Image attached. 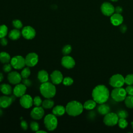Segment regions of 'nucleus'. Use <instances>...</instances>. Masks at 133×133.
Here are the masks:
<instances>
[{
  "label": "nucleus",
  "mask_w": 133,
  "mask_h": 133,
  "mask_svg": "<svg viewBox=\"0 0 133 133\" xmlns=\"http://www.w3.org/2000/svg\"><path fill=\"white\" fill-rule=\"evenodd\" d=\"M92 97L99 104L103 103L109 99L110 93L108 88L104 85H98L92 90Z\"/></svg>",
  "instance_id": "f257e3e1"
},
{
  "label": "nucleus",
  "mask_w": 133,
  "mask_h": 133,
  "mask_svg": "<svg viewBox=\"0 0 133 133\" xmlns=\"http://www.w3.org/2000/svg\"><path fill=\"white\" fill-rule=\"evenodd\" d=\"M84 107L82 104L77 101H72L69 102L65 107L67 114L72 116H76L80 115L83 111Z\"/></svg>",
  "instance_id": "f03ea898"
},
{
  "label": "nucleus",
  "mask_w": 133,
  "mask_h": 133,
  "mask_svg": "<svg viewBox=\"0 0 133 133\" xmlns=\"http://www.w3.org/2000/svg\"><path fill=\"white\" fill-rule=\"evenodd\" d=\"M39 90L42 95L46 98H53L56 93L54 84L48 82L43 83L40 86Z\"/></svg>",
  "instance_id": "7ed1b4c3"
},
{
  "label": "nucleus",
  "mask_w": 133,
  "mask_h": 133,
  "mask_svg": "<svg viewBox=\"0 0 133 133\" xmlns=\"http://www.w3.org/2000/svg\"><path fill=\"white\" fill-rule=\"evenodd\" d=\"M45 126L49 131H53L56 129L58 125V120L54 114H49L47 115L44 120Z\"/></svg>",
  "instance_id": "20e7f679"
},
{
  "label": "nucleus",
  "mask_w": 133,
  "mask_h": 133,
  "mask_svg": "<svg viewBox=\"0 0 133 133\" xmlns=\"http://www.w3.org/2000/svg\"><path fill=\"white\" fill-rule=\"evenodd\" d=\"M127 92L125 89L120 87L114 88L111 93L112 98L116 102H121L125 100Z\"/></svg>",
  "instance_id": "39448f33"
},
{
  "label": "nucleus",
  "mask_w": 133,
  "mask_h": 133,
  "mask_svg": "<svg viewBox=\"0 0 133 133\" xmlns=\"http://www.w3.org/2000/svg\"><path fill=\"white\" fill-rule=\"evenodd\" d=\"M125 83V78L120 74L112 75L109 79V84L113 87H122Z\"/></svg>",
  "instance_id": "423d86ee"
},
{
  "label": "nucleus",
  "mask_w": 133,
  "mask_h": 133,
  "mask_svg": "<svg viewBox=\"0 0 133 133\" xmlns=\"http://www.w3.org/2000/svg\"><path fill=\"white\" fill-rule=\"evenodd\" d=\"M118 117L117 114L114 112H109L105 115L103 118V123L108 126H113L118 123Z\"/></svg>",
  "instance_id": "0eeeda50"
},
{
  "label": "nucleus",
  "mask_w": 133,
  "mask_h": 133,
  "mask_svg": "<svg viewBox=\"0 0 133 133\" xmlns=\"http://www.w3.org/2000/svg\"><path fill=\"white\" fill-rule=\"evenodd\" d=\"M10 64L15 69H21L26 65L25 58L21 56H16L11 59Z\"/></svg>",
  "instance_id": "6e6552de"
},
{
  "label": "nucleus",
  "mask_w": 133,
  "mask_h": 133,
  "mask_svg": "<svg viewBox=\"0 0 133 133\" xmlns=\"http://www.w3.org/2000/svg\"><path fill=\"white\" fill-rule=\"evenodd\" d=\"M101 11L103 15L106 16H111L115 12V8L109 2H104L101 6Z\"/></svg>",
  "instance_id": "1a4fd4ad"
},
{
  "label": "nucleus",
  "mask_w": 133,
  "mask_h": 133,
  "mask_svg": "<svg viewBox=\"0 0 133 133\" xmlns=\"http://www.w3.org/2000/svg\"><path fill=\"white\" fill-rule=\"evenodd\" d=\"M38 57L35 52H31L28 54L25 58V64L28 67H33L35 66L38 62Z\"/></svg>",
  "instance_id": "9d476101"
},
{
  "label": "nucleus",
  "mask_w": 133,
  "mask_h": 133,
  "mask_svg": "<svg viewBox=\"0 0 133 133\" xmlns=\"http://www.w3.org/2000/svg\"><path fill=\"white\" fill-rule=\"evenodd\" d=\"M23 37L26 39H32L34 38L36 35L35 30L31 26H24L21 31Z\"/></svg>",
  "instance_id": "9b49d317"
},
{
  "label": "nucleus",
  "mask_w": 133,
  "mask_h": 133,
  "mask_svg": "<svg viewBox=\"0 0 133 133\" xmlns=\"http://www.w3.org/2000/svg\"><path fill=\"white\" fill-rule=\"evenodd\" d=\"M22 78L21 74L16 71L10 72L7 75V79L9 82L14 85L19 84L21 82Z\"/></svg>",
  "instance_id": "f8f14e48"
},
{
  "label": "nucleus",
  "mask_w": 133,
  "mask_h": 133,
  "mask_svg": "<svg viewBox=\"0 0 133 133\" xmlns=\"http://www.w3.org/2000/svg\"><path fill=\"white\" fill-rule=\"evenodd\" d=\"M20 103L25 109L30 108L33 104V99L29 95H24L20 97Z\"/></svg>",
  "instance_id": "ddd939ff"
},
{
  "label": "nucleus",
  "mask_w": 133,
  "mask_h": 133,
  "mask_svg": "<svg viewBox=\"0 0 133 133\" xmlns=\"http://www.w3.org/2000/svg\"><path fill=\"white\" fill-rule=\"evenodd\" d=\"M61 64L63 67L70 69L74 67L75 65V61L72 57L65 55L61 59Z\"/></svg>",
  "instance_id": "4468645a"
},
{
  "label": "nucleus",
  "mask_w": 133,
  "mask_h": 133,
  "mask_svg": "<svg viewBox=\"0 0 133 133\" xmlns=\"http://www.w3.org/2000/svg\"><path fill=\"white\" fill-rule=\"evenodd\" d=\"M44 115V110L43 107H36L34 108L31 112L30 115L31 117L36 120H38L41 119Z\"/></svg>",
  "instance_id": "2eb2a0df"
},
{
  "label": "nucleus",
  "mask_w": 133,
  "mask_h": 133,
  "mask_svg": "<svg viewBox=\"0 0 133 133\" xmlns=\"http://www.w3.org/2000/svg\"><path fill=\"white\" fill-rule=\"evenodd\" d=\"M50 78L52 83L55 85L60 84L63 79L61 72L58 70H55L52 72L50 74Z\"/></svg>",
  "instance_id": "dca6fc26"
},
{
  "label": "nucleus",
  "mask_w": 133,
  "mask_h": 133,
  "mask_svg": "<svg viewBox=\"0 0 133 133\" xmlns=\"http://www.w3.org/2000/svg\"><path fill=\"white\" fill-rule=\"evenodd\" d=\"M26 90V87L23 84H18L13 89V93L17 97H21L24 95Z\"/></svg>",
  "instance_id": "f3484780"
},
{
  "label": "nucleus",
  "mask_w": 133,
  "mask_h": 133,
  "mask_svg": "<svg viewBox=\"0 0 133 133\" xmlns=\"http://www.w3.org/2000/svg\"><path fill=\"white\" fill-rule=\"evenodd\" d=\"M123 17L121 14L115 13L111 16L110 21L114 26H118L122 24L123 22Z\"/></svg>",
  "instance_id": "a211bd4d"
},
{
  "label": "nucleus",
  "mask_w": 133,
  "mask_h": 133,
  "mask_svg": "<svg viewBox=\"0 0 133 133\" xmlns=\"http://www.w3.org/2000/svg\"><path fill=\"white\" fill-rule=\"evenodd\" d=\"M14 101L11 96L7 95L0 97V107L2 108H7L9 107Z\"/></svg>",
  "instance_id": "6ab92c4d"
},
{
  "label": "nucleus",
  "mask_w": 133,
  "mask_h": 133,
  "mask_svg": "<svg viewBox=\"0 0 133 133\" xmlns=\"http://www.w3.org/2000/svg\"><path fill=\"white\" fill-rule=\"evenodd\" d=\"M37 78L42 83L48 82L49 79V75L48 72L44 70H41L38 72Z\"/></svg>",
  "instance_id": "aec40b11"
},
{
  "label": "nucleus",
  "mask_w": 133,
  "mask_h": 133,
  "mask_svg": "<svg viewBox=\"0 0 133 133\" xmlns=\"http://www.w3.org/2000/svg\"><path fill=\"white\" fill-rule=\"evenodd\" d=\"M97 111L100 114L105 115L110 112V108L108 105L105 104L104 103H101L98 105L97 108Z\"/></svg>",
  "instance_id": "412c9836"
},
{
  "label": "nucleus",
  "mask_w": 133,
  "mask_h": 133,
  "mask_svg": "<svg viewBox=\"0 0 133 133\" xmlns=\"http://www.w3.org/2000/svg\"><path fill=\"white\" fill-rule=\"evenodd\" d=\"M65 112V108L61 105H56L52 109V114L57 116L63 115Z\"/></svg>",
  "instance_id": "4be33fe9"
},
{
  "label": "nucleus",
  "mask_w": 133,
  "mask_h": 133,
  "mask_svg": "<svg viewBox=\"0 0 133 133\" xmlns=\"http://www.w3.org/2000/svg\"><path fill=\"white\" fill-rule=\"evenodd\" d=\"M1 91L4 95L8 96L12 93V89L10 85L4 83L1 85Z\"/></svg>",
  "instance_id": "5701e85b"
},
{
  "label": "nucleus",
  "mask_w": 133,
  "mask_h": 133,
  "mask_svg": "<svg viewBox=\"0 0 133 133\" xmlns=\"http://www.w3.org/2000/svg\"><path fill=\"white\" fill-rule=\"evenodd\" d=\"M21 32L19 29H13L11 30L9 33V37L12 40H17L20 37Z\"/></svg>",
  "instance_id": "b1692460"
},
{
  "label": "nucleus",
  "mask_w": 133,
  "mask_h": 133,
  "mask_svg": "<svg viewBox=\"0 0 133 133\" xmlns=\"http://www.w3.org/2000/svg\"><path fill=\"white\" fill-rule=\"evenodd\" d=\"M11 60V58L9 54L6 52H0V62L2 63H7Z\"/></svg>",
  "instance_id": "393cba45"
},
{
  "label": "nucleus",
  "mask_w": 133,
  "mask_h": 133,
  "mask_svg": "<svg viewBox=\"0 0 133 133\" xmlns=\"http://www.w3.org/2000/svg\"><path fill=\"white\" fill-rule=\"evenodd\" d=\"M96 104H97V102L94 99L88 100L84 103L83 105V107H84V109L86 110H91L94 109L96 107Z\"/></svg>",
  "instance_id": "a878e982"
},
{
  "label": "nucleus",
  "mask_w": 133,
  "mask_h": 133,
  "mask_svg": "<svg viewBox=\"0 0 133 133\" xmlns=\"http://www.w3.org/2000/svg\"><path fill=\"white\" fill-rule=\"evenodd\" d=\"M54 105V101L51 98H47L42 102V107L44 109H51Z\"/></svg>",
  "instance_id": "bb28decb"
},
{
  "label": "nucleus",
  "mask_w": 133,
  "mask_h": 133,
  "mask_svg": "<svg viewBox=\"0 0 133 133\" xmlns=\"http://www.w3.org/2000/svg\"><path fill=\"white\" fill-rule=\"evenodd\" d=\"M126 106L129 109H133V96L129 95L126 96L124 100Z\"/></svg>",
  "instance_id": "cd10ccee"
},
{
  "label": "nucleus",
  "mask_w": 133,
  "mask_h": 133,
  "mask_svg": "<svg viewBox=\"0 0 133 133\" xmlns=\"http://www.w3.org/2000/svg\"><path fill=\"white\" fill-rule=\"evenodd\" d=\"M8 28L5 24L0 25V38L5 37L7 34Z\"/></svg>",
  "instance_id": "c85d7f7f"
},
{
  "label": "nucleus",
  "mask_w": 133,
  "mask_h": 133,
  "mask_svg": "<svg viewBox=\"0 0 133 133\" xmlns=\"http://www.w3.org/2000/svg\"><path fill=\"white\" fill-rule=\"evenodd\" d=\"M31 74V71L29 67H26L24 68L21 72V75L22 78H27L29 77V76Z\"/></svg>",
  "instance_id": "c756f323"
},
{
  "label": "nucleus",
  "mask_w": 133,
  "mask_h": 133,
  "mask_svg": "<svg viewBox=\"0 0 133 133\" xmlns=\"http://www.w3.org/2000/svg\"><path fill=\"white\" fill-rule=\"evenodd\" d=\"M117 123L118 126L122 129L126 128L128 126V122L126 120V118H119Z\"/></svg>",
  "instance_id": "7c9ffc66"
},
{
  "label": "nucleus",
  "mask_w": 133,
  "mask_h": 133,
  "mask_svg": "<svg viewBox=\"0 0 133 133\" xmlns=\"http://www.w3.org/2000/svg\"><path fill=\"white\" fill-rule=\"evenodd\" d=\"M125 83L128 85H133V74H129L125 77Z\"/></svg>",
  "instance_id": "2f4dec72"
},
{
  "label": "nucleus",
  "mask_w": 133,
  "mask_h": 133,
  "mask_svg": "<svg viewBox=\"0 0 133 133\" xmlns=\"http://www.w3.org/2000/svg\"><path fill=\"white\" fill-rule=\"evenodd\" d=\"M72 51V47L70 45H65L62 50L63 54L65 56V55H68L69 54L71 53Z\"/></svg>",
  "instance_id": "473e14b6"
},
{
  "label": "nucleus",
  "mask_w": 133,
  "mask_h": 133,
  "mask_svg": "<svg viewBox=\"0 0 133 133\" xmlns=\"http://www.w3.org/2000/svg\"><path fill=\"white\" fill-rule=\"evenodd\" d=\"M117 116L119 118H126L128 116V113L127 111L121 110L119 111L117 113Z\"/></svg>",
  "instance_id": "72a5a7b5"
},
{
  "label": "nucleus",
  "mask_w": 133,
  "mask_h": 133,
  "mask_svg": "<svg viewBox=\"0 0 133 133\" xmlns=\"http://www.w3.org/2000/svg\"><path fill=\"white\" fill-rule=\"evenodd\" d=\"M30 128L32 130H33V131H37L39 130V124L37 122H35V121H33L31 122L30 123Z\"/></svg>",
  "instance_id": "f704fd0d"
},
{
  "label": "nucleus",
  "mask_w": 133,
  "mask_h": 133,
  "mask_svg": "<svg viewBox=\"0 0 133 133\" xmlns=\"http://www.w3.org/2000/svg\"><path fill=\"white\" fill-rule=\"evenodd\" d=\"M62 82L65 86H70L73 83V79L70 77H66L63 79Z\"/></svg>",
  "instance_id": "c9c22d12"
},
{
  "label": "nucleus",
  "mask_w": 133,
  "mask_h": 133,
  "mask_svg": "<svg viewBox=\"0 0 133 133\" xmlns=\"http://www.w3.org/2000/svg\"><path fill=\"white\" fill-rule=\"evenodd\" d=\"M12 25L13 26L17 29H20L22 28L23 25L21 21L18 19H16L12 21Z\"/></svg>",
  "instance_id": "e433bc0d"
},
{
  "label": "nucleus",
  "mask_w": 133,
  "mask_h": 133,
  "mask_svg": "<svg viewBox=\"0 0 133 133\" xmlns=\"http://www.w3.org/2000/svg\"><path fill=\"white\" fill-rule=\"evenodd\" d=\"M42 100L39 96H36L33 99V104L36 107H39L42 104Z\"/></svg>",
  "instance_id": "4c0bfd02"
},
{
  "label": "nucleus",
  "mask_w": 133,
  "mask_h": 133,
  "mask_svg": "<svg viewBox=\"0 0 133 133\" xmlns=\"http://www.w3.org/2000/svg\"><path fill=\"white\" fill-rule=\"evenodd\" d=\"M12 65L11 64H9V63H5V65L3 66V71L6 73H8L11 72L12 70Z\"/></svg>",
  "instance_id": "58836bf2"
},
{
  "label": "nucleus",
  "mask_w": 133,
  "mask_h": 133,
  "mask_svg": "<svg viewBox=\"0 0 133 133\" xmlns=\"http://www.w3.org/2000/svg\"><path fill=\"white\" fill-rule=\"evenodd\" d=\"M126 92L128 95L133 96V86L132 85H128L125 88Z\"/></svg>",
  "instance_id": "ea45409f"
},
{
  "label": "nucleus",
  "mask_w": 133,
  "mask_h": 133,
  "mask_svg": "<svg viewBox=\"0 0 133 133\" xmlns=\"http://www.w3.org/2000/svg\"><path fill=\"white\" fill-rule=\"evenodd\" d=\"M22 84H24L26 87H30L32 85V82L28 78H23V80L22 81Z\"/></svg>",
  "instance_id": "a19ab883"
},
{
  "label": "nucleus",
  "mask_w": 133,
  "mask_h": 133,
  "mask_svg": "<svg viewBox=\"0 0 133 133\" xmlns=\"http://www.w3.org/2000/svg\"><path fill=\"white\" fill-rule=\"evenodd\" d=\"M21 127L22 128V129L24 130H26L28 129V125L27 122L24 121V120H22L21 122Z\"/></svg>",
  "instance_id": "79ce46f5"
},
{
  "label": "nucleus",
  "mask_w": 133,
  "mask_h": 133,
  "mask_svg": "<svg viewBox=\"0 0 133 133\" xmlns=\"http://www.w3.org/2000/svg\"><path fill=\"white\" fill-rule=\"evenodd\" d=\"M0 43L2 46H5L8 44V41L5 37H3V38H1L0 39Z\"/></svg>",
  "instance_id": "37998d69"
},
{
  "label": "nucleus",
  "mask_w": 133,
  "mask_h": 133,
  "mask_svg": "<svg viewBox=\"0 0 133 133\" xmlns=\"http://www.w3.org/2000/svg\"><path fill=\"white\" fill-rule=\"evenodd\" d=\"M119 29H120V31L122 33H124L126 32L127 31V26L125 24H121L120 25V28H119Z\"/></svg>",
  "instance_id": "c03bdc74"
},
{
  "label": "nucleus",
  "mask_w": 133,
  "mask_h": 133,
  "mask_svg": "<svg viewBox=\"0 0 133 133\" xmlns=\"http://www.w3.org/2000/svg\"><path fill=\"white\" fill-rule=\"evenodd\" d=\"M123 11V9L121 6H117L115 8V13H117V14H121L122 12Z\"/></svg>",
  "instance_id": "a18cd8bd"
},
{
  "label": "nucleus",
  "mask_w": 133,
  "mask_h": 133,
  "mask_svg": "<svg viewBox=\"0 0 133 133\" xmlns=\"http://www.w3.org/2000/svg\"><path fill=\"white\" fill-rule=\"evenodd\" d=\"M3 79H4V75H3V74L2 73L0 72V83L1 82H2Z\"/></svg>",
  "instance_id": "49530a36"
},
{
  "label": "nucleus",
  "mask_w": 133,
  "mask_h": 133,
  "mask_svg": "<svg viewBox=\"0 0 133 133\" xmlns=\"http://www.w3.org/2000/svg\"><path fill=\"white\" fill-rule=\"evenodd\" d=\"M36 132H37V133H41V132H42V133H46L47 132L45 131H44V130H38V131H36Z\"/></svg>",
  "instance_id": "de8ad7c7"
},
{
  "label": "nucleus",
  "mask_w": 133,
  "mask_h": 133,
  "mask_svg": "<svg viewBox=\"0 0 133 133\" xmlns=\"http://www.w3.org/2000/svg\"><path fill=\"white\" fill-rule=\"evenodd\" d=\"M1 108H2L0 107V116H2L3 115V110H2V109Z\"/></svg>",
  "instance_id": "09e8293b"
},
{
  "label": "nucleus",
  "mask_w": 133,
  "mask_h": 133,
  "mask_svg": "<svg viewBox=\"0 0 133 133\" xmlns=\"http://www.w3.org/2000/svg\"><path fill=\"white\" fill-rule=\"evenodd\" d=\"M112 2H117L118 0H110Z\"/></svg>",
  "instance_id": "8fccbe9b"
},
{
  "label": "nucleus",
  "mask_w": 133,
  "mask_h": 133,
  "mask_svg": "<svg viewBox=\"0 0 133 133\" xmlns=\"http://www.w3.org/2000/svg\"><path fill=\"white\" fill-rule=\"evenodd\" d=\"M131 125H132V128H133V122H131Z\"/></svg>",
  "instance_id": "3c124183"
},
{
  "label": "nucleus",
  "mask_w": 133,
  "mask_h": 133,
  "mask_svg": "<svg viewBox=\"0 0 133 133\" xmlns=\"http://www.w3.org/2000/svg\"><path fill=\"white\" fill-rule=\"evenodd\" d=\"M0 90H1V85H0Z\"/></svg>",
  "instance_id": "603ef678"
}]
</instances>
